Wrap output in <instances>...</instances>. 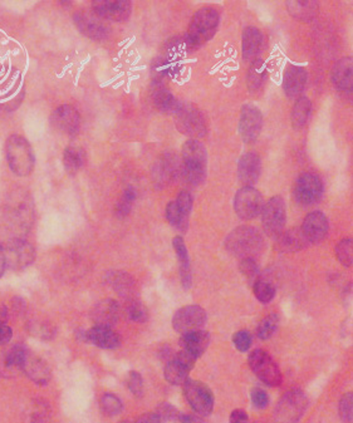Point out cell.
<instances>
[{
  "instance_id": "45",
  "label": "cell",
  "mask_w": 353,
  "mask_h": 423,
  "mask_svg": "<svg viewBox=\"0 0 353 423\" xmlns=\"http://www.w3.org/2000/svg\"><path fill=\"white\" fill-rule=\"evenodd\" d=\"M336 256H337V259H339V262H341L343 267H346V268L352 267V239L346 238V239H342L339 241V244H337V247H336Z\"/></svg>"
},
{
  "instance_id": "2",
  "label": "cell",
  "mask_w": 353,
  "mask_h": 423,
  "mask_svg": "<svg viewBox=\"0 0 353 423\" xmlns=\"http://www.w3.org/2000/svg\"><path fill=\"white\" fill-rule=\"evenodd\" d=\"M220 15L216 9L205 7L199 9L194 14L185 37L186 47L196 50L203 44L209 42L216 34L219 28Z\"/></svg>"
},
{
  "instance_id": "24",
  "label": "cell",
  "mask_w": 353,
  "mask_h": 423,
  "mask_svg": "<svg viewBox=\"0 0 353 423\" xmlns=\"http://www.w3.org/2000/svg\"><path fill=\"white\" fill-rule=\"evenodd\" d=\"M21 372H24L30 381L34 382L39 386L48 384L52 378L50 366L30 351L24 360Z\"/></svg>"
},
{
  "instance_id": "33",
  "label": "cell",
  "mask_w": 353,
  "mask_h": 423,
  "mask_svg": "<svg viewBox=\"0 0 353 423\" xmlns=\"http://www.w3.org/2000/svg\"><path fill=\"white\" fill-rule=\"evenodd\" d=\"M268 77V70L267 65L264 63L263 59H255L250 64L249 71L247 76V85L249 92L258 93L261 92L263 87L267 82Z\"/></svg>"
},
{
  "instance_id": "61",
  "label": "cell",
  "mask_w": 353,
  "mask_h": 423,
  "mask_svg": "<svg viewBox=\"0 0 353 423\" xmlns=\"http://www.w3.org/2000/svg\"><path fill=\"white\" fill-rule=\"evenodd\" d=\"M7 269V264H6V258H4V251H3V247H0V278L4 274Z\"/></svg>"
},
{
  "instance_id": "62",
  "label": "cell",
  "mask_w": 353,
  "mask_h": 423,
  "mask_svg": "<svg viewBox=\"0 0 353 423\" xmlns=\"http://www.w3.org/2000/svg\"><path fill=\"white\" fill-rule=\"evenodd\" d=\"M8 317H9V313H8L7 308L0 305V324H6Z\"/></svg>"
},
{
  "instance_id": "12",
  "label": "cell",
  "mask_w": 353,
  "mask_h": 423,
  "mask_svg": "<svg viewBox=\"0 0 353 423\" xmlns=\"http://www.w3.org/2000/svg\"><path fill=\"white\" fill-rule=\"evenodd\" d=\"M264 207L261 192L254 187H243L234 198V210L241 220L255 219Z\"/></svg>"
},
{
  "instance_id": "50",
  "label": "cell",
  "mask_w": 353,
  "mask_h": 423,
  "mask_svg": "<svg viewBox=\"0 0 353 423\" xmlns=\"http://www.w3.org/2000/svg\"><path fill=\"white\" fill-rule=\"evenodd\" d=\"M19 368L8 360L4 353H0V377L1 378H13L21 373Z\"/></svg>"
},
{
  "instance_id": "52",
  "label": "cell",
  "mask_w": 353,
  "mask_h": 423,
  "mask_svg": "<svg viewBox=\"0 0 353 423\" xmlns=\"http://www.w3.org/2000/svg\"><path fill=\"white\" fill-rule=\"evenodd\" d=\"M252 336L247 331H236L233 336V343L235 348L241 353H245L252 347Z\"/></svg>"
},
{
  "instance_id": "26",
  "label": "cell",
  "mask_w": 353,
  "mask_h": 423,
  "mask_svg": "<svg viewBox=\"0 0 353 423\" xmlns=\"http://www.w3.org/2000/svg\"><path fill=\"white\" fill-rule=\"evenodd\" d=\"M85 343L102 349H117L121 346V337L112 328L93 327L90 331H85Z\"/></svg>"
},
{
  "instance_id": "29",
  "label": "cell",
  "mask_w": 353,
  "mask_h": 423,
  "mask_svg": "<svg viewBox=\"0 0 353 423\" xmlns=\"http://www.w3.org/2000/svg\"><path fill=\"white\" fill-rule=\"evenodd\" d=\"M263 48V34L261 30L255 27H248L244 29L241 36V53L245 62H253L258 59V56Z\"/></svg>"
},
{
  "instance_id": "47",
  "label": "cell",
  "mask_w": 353,
  "mask_h": 423,
  "mask_svg": "<svg viewBox=\"0 0 353 423\" xmlns=\"http://www.w3.org/2000/svg\"><path fill=\"white\" fill-rule=\"evenodd\" d=\"M239 270H241V274L247 278L248 282L250 284H254L259 279V267L253 258L241 259V264H239Z\"/></svg>"
},
{
  "instance_id": "55",
  "label": "cell",
  "mask_w": 353,
  "mask_h": 423,
  "mask_svg": "<svg viewBox=\"0 0 353 423\" xmlns=\"http://www.w3.org/2000/svg\"><path fill=\"white\" fill-rule=\"evenodd\" d=\"M174 358L177 360V362H180L184 367L188 368L189 371H191L194 366H195V363H196V360L198 358H195L194 355H191L190 353L185 352V351H180V352L176 353V354H174Z\"/></svg>"
},
{
  "instance_id": "34",
  "label": "cell",
  "mask_w": 353,
  "mask_h": 423,
  "mask_svg": "<svg viewBox=\"0 0 353 423\" xmlns=\"http://www.w3.org/2000/svg\"><path fill=\"white\" fill-rule=\"evenodd\" d=\"M26 423H52V409L44 400H33L26 411Z\"/></svg>"
},
{
  "instance_id": "18",
  "label": "cell",
  "mask_w": 353,
  "mask_h": 423,
  "mask_svg": "<svg viewBox=\"0 0 353 423\" xmlns=\"http://www.w3.org/2000/svg\"><path fill=\"white\" fill-rule=\"evenodd\" d=\"M50 123L57 131L68 136H74L81 127V116L74 107L63 105L53 111L50 116Z\"/></svg>"
},
{
  "instance_id": "8",
  "label": "cell",
  "mask_w": 353,
  "mask_h": 423,
  "mask_svg": "<svg viewBox=\"0 0 353 423\" xmlns=\"http://www.w3.org/2000/svg\"><path fill=\"white\" fill-rule=\"evenodd\" d=\"M174 116L176 120L177 130L181 134L192 137L191 140H196L200 137H204L206 134L208 128H206L204 116L196 107L180 102V106Z\"/></svg>"
},
{
  "instance_id": "19",
  "label": "cell",
  "mask_w": 353,
  "mask_h": 423,
  "mask_svg": "<svg viewBox=\"0 0 353 423\" xmlns=\"http://www.w3.org/2000/svg\"><path fill=\"white\" fill-rule=\"evenodd\" d=\"M92 10L96 14L103 18L105 21H112L121 23L126 21L132 10V4L130 1L119 0V1H105V0H97L93 1Z\"/></svg>"
},
{
  "instance_id": "59",
  "label": "cell",
  "mask_w": 353,
  "mask_h": 423,
  "mask_svg": "<svg viewBox=\"0 0 353 423\" xmlns=\"http://www.w3.org/2000/svg\"><path fill=\"white\" fill-rule=\"evenodd\" d=\"M230 423H248V413L243 409H235L230 415Z\"/></svg>"
},
{
  "instance_id": "25",
  "label": "cell",
  "mask_w": 353,
  "mask_h": 423,
  "mask_svg": "<svg viewBox=\"0 0 353 423\" xmlns=\"http://www.w3.org/2000/svg\"><path fill=\"white\" fill-rule=\"evenodd\" d=\"M107 285L111 287L112 290H114L121 298H123L125 300H131L136 299L137 296V287L134 278L120 270H113L108 271L105 276Z\"/></svg>"
},
{
  "instance_id": "36",
  "label": "cell",
  "mask_w": 353,
  "mask_h": 423,
  "mask_svg": "<svg viewBox=\"0 0 353 423\" xmlns=\"http://www.w3.org/2000/svg\"><path fill=\"white\" fill-rule=\"evenodd\" d=\"M120 307L121 316H123L130 322L145 323L149 319L148 308L141 302H139L137 299L125 300L123 305H120Z\"/></svg>"
},
{
  "instance_id": "40",
  "label": "cell",
  "mask_w": 353,
  "mask_h": 423,
  "mask_svg": "<svg viewBox=\"0 0 353 423\" xmlns=\"http://www.w3.org/2000/svg\"><path fill=\"white\" fill-rule=\"evenodd\" d=\"M27 328L33 337L41 340H50L56 337V327L47 320H30Z\"/></svg>"
},
{
  "instance_id": "27",
  "label": "cell",
  "mask_w": 353,
  "mask_h": 423,
  "mask_svg": "<svg viewBox=\"0 0 353 423\" xmlns=\"http://www.w3.org/2000/svg\"><path fill=\"white\" fill-rule=\"evenodd\" d=\"M151 99L156 108L160 112L166 114H175L177 108L180 106V102L175 99V96L171 93L163 82L154 81V87L151 91Z\"/></svg>"
},
{
  "instance_id": "9",
  "label": "cell",
  "mask_w": 353,
  "mask_h": 423,
  "mask_svg": "<svg viewBox=\"0 0 353 423\" xmlns=\"http://www.w3.org/2000/svg\"><path fill=\"white\" fill-rule=\"evenodd\" d=\"M261 224L265 234L270 238H276L284 231L287 210L282 196H273L261 210Z\"/></svg>"
},
{
  "instance_id": "31",
  "label": "cell",
  "mask_w": 353,
  "mask_h": 423,
  "mask_svg": "<svg viewBox=\"0 0 353 423\" xmlns=\"http://www.w3.org/2000/svg\"><path fill=\"white\" fill-rule=\"evenodd\" d=\"M332 82L339 91L345 92L352 91L353 63L351 56H345L333 65Z\"/></svg>"
},
{
  "instance_id": "38",
  "label": "cell",
  "mask_w": 353,
  "mask_h": 423,
  "mask_svg": "<svg viewBox=\"0 0 353 423\" xmlns=\"http://www.w3.org/2000/svg\"><path fill=\"white\" fill-rule=\"evenodd\" d=\"M85 160L87 156L83 148L71 146L64 149V169L71 175L77 174L78 171L85 166Z\"/></svg>"
},
{
  "instance_id": "44",
  "label": "cell",
  "mask_w": 353,
  "mask_h": 423,
  "mask_svg": "<svg viewBox=\"0 0 353 423\" xmlns=\"http://www.w3.org/2000/svg\"><path fill=\"white\" fill-rule=\"evenodd\" d=\"M166 219H168L171 225L176 227L179 230H181V231L188 230L189 219L185 218L184 215L180 212L175 201H171L166 206Z\"/></svg>"
},
{
  "instance_id": "60",
  "label": "cell",
  "mask_w": 353,
  "mask_h": 423,
  "mask_svg": "<svg viewBox=\"0 0 353 423\" xmlns=\"http://www.w3.org/2000/svg\"><path fill=\"white\" fill-rule=\"evenodd\" d=\"M12 307H13V311H14L17 314H21V313L26 311L27 303H26L21 298H14L13 302H12Z\"/></svg>"
},
{
  "instance_id": "43",
  "label": "cell",
  "mask_w": 353,
  "mask_h": 423,
  "mask_svg": "<svg viewBox=\"0 0 353 423\" xmlns=\"http://www.w3.org/2000/svg\"><path fill=\"white\" fill-rule=\"evenodd\" d=\"M253 290H254V296H256V299L261 303H270L276 296L274 285L272 282H267V280H263V279H258L253 284Z\"/></svg>"
},
{
  "instance_id": "37",
  "label": "cell",
  "mask_w": 353,
  "mask_h": 423,
  "mask_svg": "<svg viewBox=\"0 0 353 423\" xmlns=\"http://www.w3.org/2000/svg\"><path fill=\"white\" fill-rule=\"evenodd\" d=\"M311 101L307 97H301L294 103L292 113H290V122L294 130L303 128L310 120L311 116Z\"/></svg>"
},
{
  "instance_id": "42",
  "label": "cell",
  "mask_w": 353,
  "mask_h": 423,
  "mask_svg": "<svg viewBox=\"0 0 353 423\" xmlns=\"http://www.w3.org/2000/svg\"><path fill=\"white\" fill-rule=\"evenodd\" d=\"M278 327H279V317L276 314H269L268 317L264 318L258 325L256 337L261 340H267L273 337Z\"/></svg>"
},
{
  "instance_id": "35",
  "label": "cell",
  "mask_w": 353,
  "mask_h": 423,
  "mask_svg": "<svg viewBox=\"0 0 353 423\" xmlns=\"http://www.w3.org/2000/svg\"><path fill=\"white\" fill-rule=\"evenodd\" d=\"M285 6L290 14L297 21H312L318 13V4L316 1H288Z\"/></svg>"
},
{
  "instance_id": "51",
  "label": "cell",
  "mask_w": 353,
  "mask_h": 423,
  "mask_svg": "<svg viewBox=\"0 0 353 423\" xmlns=\"http://www.w3.org/2000/svg\"><path fill=\"white\" fill-rule=\"evenodd\" d=\"M126 383H128V389L131 391V393L134 397H139V398L142 397V395H143V381H142L141 374L139 372H134V371L130 372Z\"/></svg>"
},
{
  "instance_id": "5",
  "label": "cell",
  "mask_w": 353,
  "mask_h": 423,
  "mask_svg": "<svg viewBox=\"0 0 353 423\" xmlns=\"http://www.w3.org/2000/svg\"><path fill=\"white\" fill-rule=\"evenodd\" d=\"M6 156L12 171L18 176H28L34 169V154L29 142L19 134H13L6 142Z\"/></svg>"
},
{
  "instance_id": "22",
  "label": "cell",
  "mask_w": 353,
  "mask_h": 423,
  "mask_svg": "<svg viewBox=\"0 0 353 423\" xmlns=\"http://www.w3.org/2000/svg\"><path fill=\"white\" fill-rule=\"evenodd\" d=\"M238 180L244 187H253L256 184L261 174V160L259 155L254 152H248L243 155L238 163Z\"/></svg>"
},
{
  "instance_id": "57",
  "label": "cell",
  "mask_w": 353,
  "mask_h": 423,
  "mask_svg": "<svg viewBox=\"0 0 353 423\" xmlns=\"http://www.w3.org/2000/svg\"><path fill=\"white\" fill-rule=\"evenodd\" d=\"M13 337L12 328L7 324H0V346H6Z\"/></svg>"
},
{
  "instance_id": "56",
  "label": "cell",
  "mask_w": 353,
  "mask_h": 423,
  "mask_svg": "<svg viewBox=\"0 0 353 423\" xmlns=\"http://www.w3.org/2000/svg\"><path fill=\"white\" fill-rule=\"evenodd\" d=\"M120 423H161L160 417L156 415L155 412H149V413H143L141 416L134 418V420H126Z\"/></svg>"
},
{
  "instance_id": "7",
  "label": "cell",
  "mask_w": 353,
  "mask_h": 423,
  "mask_svg": "<svg viewBox=\"0 0 353 423\" xmlns=\"http://www.w3.org/2000/svg\"><path fill=\"white\" fill-rule=\"evenodd\" d=\"M248 362L253 373L269 387H279L282 384L281 369L265 351L255 349L249 354Z\"/></svg>"
},
{
  "instance_id": "41",
  "label": "cell",
  "mask_w": 353,
  "mask_h": 423,
  "mask_svg": "<svg viewBox=\"0 0 353 423\" xmlns=\"http://www.w3.org/2000/svg\"><path fill=\"white\" fill-rule=\"evenodd\" d=\"M136 198H137V194H136L134 187H128L126 190L123 191L119 203L114 206V215L119 219H125L126 216H128Z\"/></svg>"
},
{
  "instance_id": "53",
  "label": "cell",
  "mask_w": 353,
  "mask_h": 423,
  "mask_svg": "<svg viewBox=\"0 0 353 423\" xmlns=\"http://www.w3.org/2000/svg\"><path fill=\"white\" fill-rule=\"evenodd\" d=\"M179 207L180 212L184 215L185 218L189 219L190 216L191 210H192V196H191L190 192L188 191H181L177 196L176 201H175Z\"/></svg>"
},
{
  "instance_id": "54",
  "label": "cell",
  "mask_w": 353,
  "mask_h": 423,
  "mask_svg": "<svg viewBox=\"0 0 353 423\" xmlns=\"http://www.w3.org/2000/svg\"><path fill=\"white\" fill-rule=\"evenodd\" d=\"M252 402L256 409H265L269 403L268 393L261 388H254L252 391Z\"/></svg>"
},
{
  "instance_id": "1",
  "label": "cell",
  "mask_w": 353,
  "mask_h": 423,
  "mask_svg": "<svg viewBox=\"0 0 353 423\" xmlns=\"http://www.w3.org/2000/svg\"><path fill=\"white\" fill-rule=\"evenodd\" d=\"M33 221V212L9 203L0 206V247L26 240Z\"/></svg>"
},
{
  "instance_id": "48",
  "label": "cell",
  "mask_w": 353,
  "mask_h": 423,
  "mask_svg": "<svg viewBox=\"0 0 353 423\" xmlns=\"http://www.w3.org/2000/svg\"><path fill=\"white\" fill-rule=\"evenodd\" d=\"M339 416L345 423H353V395L346 393L339 401Z\"/></svg>"
},
{
  "instance_id": "21",
  "label": "cell",
  "mask_w": 353,
  "mask_h": 423,
  "mask_svg": "<svg viewBox=\"0 0 353 423\" xmlns=\"http://www.w3.org/2000/svg\"><path fill=\"white\" fill-rule=\"evenodd\" d=\"M121 317L120 304L113 299H103L96 304L91 311V320L94 327L112 328Z\"/></svg>"
},
{
  "instance_id": "4",
  "label": "cell",
  "mask_w": 353,
  "mask_h": 423,
  "mask_svg": "<svg viewBox=\"0 0 353 423\" xmlns=\"http://www.w3.org/2000/svg\"><path fill=\"white\" fill-rule=\"evenodd\" d=\"M225 247L236 258L254 259L264 249V238L253 226H239L226 236Z\"/></svg>"
},
{
  "instance_id": "39",
  "label": "cell",
  "mask_w": 353,
  "mask_h": 423,
  "mask_svg": "<svg viewBox=\"0 0 353 423\" xmlns=\"http://www.w3.org/2000/svg\"><path fill=\"white\" fill-rule=\"evenodd\" d=\"M189 373H190V371L184 367L180 362H177L174 357H172V360L166 363V367L163 371L165 380L169 382L170 384H174V386L184 384L185 382L189 380Z\"/></svg>"
},
{
  "instance_id": "13",
  "label": "cell",
  "mask_w": 353,
  "mask_h": 423,
  "mask_svg": "<svg viewBox=\"0 0 353 423\" xmlns=\"http://www.w3.org/2000/svg\"><path fill=\"white\" fill-rule=\"evenodd\" d=\"M323 195V183L321 177L305 172L298 177L297 183L294 186V198L298 204L302 206H311L318 203Z\"/></svg>"
},
{
  "instance_id": "3",
  "label": "cell",
  "mask_w": 353,
  "mask_h": 423,
  "mask_svg": "<svg viewBox=\"0 0 353 423\" xmlns=\"http://www.w3.org/2000/svg\"><path fill=\"white\" fill-rule=\"evenodd\" d=\"M183 163L181 172L185 181L191 186H199L204 183L206 177L208 154L206 148L198 140H189L184 143L181 149Z\"/></svg>"
},
{
  "instance_id": "28",
  "label": "cell",
  "mask_w": 353,
  "mask_h": 423,
  "mask_svg": "<svg viewBox=\"0 0 353 423\" xmlns=\"http://www.w3.org/2000/svg\"><path fill=\"white\" fill-rule=\"evenodd\" d=\"M276 249L281 253H297L308 247L301 227H293L276 236Z\"/></svg>"
},
{
  "instance_id": "49",
  "label": "cell",
  "mask_w": 353,
  "mask_h": 423,
  "mask_svg": "<svg viewBox=\"0 0 353 423\" xmlns=\"http://www.w3.org/2000/svg\"><path fill=\"white\" fill-rule=\"evenodd\" d=\"M155 413L157 416L160 417L161 423L170 422V421H177V417H179V411H177L172 404L170 403H160L155 409Z\"/></svg>"
},
{
  "instance_id": "58",
  "label": "cell",
  "mask_w": 353,
  "mask_h": 423,
  "mask_svg": "<svg viewBox=\"0 0 353 423\" xmlns=\"http://www.w3.org/2000/svg\"><path fill=\"white\" fill-rule=\"evenodd\" d=\"M177 421L180 423H205L204 420L199 415H191V413H179Z\"/></svg>"
},
{
  "instance_id": "14",
  "label": "cell",
  "mask_w": 353,
  "mask_h": 423,
  "mask_svg": "<svg viewBox=\"0 0 353 423\" xmlns=\"http://www.w3.org/2000/svg\"><path fill=\"white\" fill-rule=\"evenodd\" d=\"M206 311L199 305H186L174 314L172 327L177 333L186 334L190 331H200L206 323Z\"/></svg>"
},
{
  "instance_id": "16",
  "label": "cell",
  "mask_w": 353,
  "mask_h": 423,
  "mask_svg": "<svg viewBox=\"0 0 353 423\" xmlns=\"http://www.w3.org/2000/svg\"><path fill=\"white\" fill-rule=\"evenodd\" d=\"M181 172V163L172 152H165L152 167V181L157 187H165L171 184Z\"/></svg>"
},
{
  "instance_id": "17",
  "label": "cell",
  "mask_w": 353,
  "mask_h": 423,
  "mask_svg": "<svg viewBox=\"0 0 353 423\" xmlns=\"http://www.w3.org/2000/svg\"><path fill=\"white\" fill-rule=\"evenodd\" d=\"M263 128V114L261 110L254 105H245L241 111L239 118V134L243 141L252 143L261 136Z\"/></svg>"
},
{
  "instance_id": "30",
  "label": "cell",
  "mask_w": 353,
  "mask_h": 423,
  "mask_svg": "<svg viewBox=\"0 0 353 423\" xmlns=\"http://www.w3.org/2000/svg\"><path fill=\"white\" fill-rule=\"evenodd\" d=\"M210 343V334L205 331H190L183 334L180 338V347L185 352L190 353L195 358L204 354Z\"/></svg>"
},
{
  "instance_id": "10",
  "label": "cell",
  "mask_w": 353,
  "mask_h": 423,
  "mask_svg": "<svg viewBox=\"0 0 353 423\" xmlns=\"http://www.w3.org/2000/svg\"><path fill=\"white\" fill-rule=\"evenodd\" d=\"M184 395L191 409L199 416H209L214 409V395L212 389L205 383L195 380H188L184 384Z\"/></svg>"
},
{
  "instance_id": "11",
  "label": "cell",
  "mask_w": 353,
  "mask_h": 423,
  "mask_svg": "<svg viewBox=\"0 0 353 423\" xmlns=\"http://www.w3.org/2000/svg\"><path fill=\"white\" fill-rule=\"evenodd\" d=\"M73 21L78 30L83 36L91 38L93 41H103L111 33V27L108 21L101 18L91 10H78L73 15Z\"/></svg>"
},
{
  "instance_id": "32",
  "label": "cell",
  "mask_w": 353,
  "mask_h": 423,
  "mask_svg": "<svg viewBox=\"0 0 353 423\" xmlns=\"http://www.w3.org/2000/svg\"><path fill=\"white\" fill-rule=\"evenodd\" d=\"M172 247L177 255V259L180 262V279L184 289H190L192 276H191L190 259L188 247L185 245V241L181 236H176L172 240Z\"/></svg>"
},
{
  "instance_id": "15",
  "label": "cell",
  "mask_w": 353,
  "mask_h": 423,
  "mask_svg": "<svg viewBox=\"0 0 353 423\" xmlns=\"http://www.w3.org/2000/svg\"><path fill=\"white\" fill-rule=\"evenodd\" d=\"M3 247L7 268L21 270L36 260V250L26 240H18Z\"/></svg>"
},
{
  "instance_id": "6",
  "label": "cell",
  "mask_w": 353,
  "mask_h": 423,
  "mask_svg": "<svg viewBox=\"0 0 353 423\" xmlns=\"http://www.w3.org/2000/svg\"><path fill=\"white\" fill-rule=\"evenodd\" d=\"M307 407V395L301 389H290L278 403L274 411L273 423H298Z\"/></svg>"
},
{
  "instance_id": "23",
  "label": "cell",
  "mask_w": 353,
  "mask_h": 423,
  "mask_svg": "<svg viewBox=\"0 0 353 423\" xmlns=\"http://www.w3.org/2000/svg\"><path fill=\"white\" fill-rule=\"evenodd\" d=\"M307 71L303 67L290 64L283 77V90L287 97L297 99L299 97L307 85Z\"/></svg>"
},
{
  "instance_id": "46",
  "label": "cell",
  "mask_w": 353,
  "mask_h": 423,
  "mask_svg": "<svg viewBox=\"0 0 353 423\" xmlns=\"http://www.w3.org/2000/svg\"><path fill=\"white\" fill-rule=\"evenodd\" d=\"M99 407H101V411L107 416H116V415L121 413V411L123 409V404L117 395H112V393H106V395L101 397Z\"/></svg>"
},
{
  "instance_id": "20",
  "label": "cell",
  "mask_w": 353,
  "mask_h": 423,
  "mask_svg": "<svg viewBox=\"0 0 353 423\" xmlns=\"http://www.w3.org/2000/svg\"><path fill=\"white\" fill-rule=\"evenodd\" d=\"M304 238L308 241V244H319L323 241L330 230L328 219L325 214L321 212H313L305 216L303 225L301 227Z\"/></svg>"
}]
</instances>
